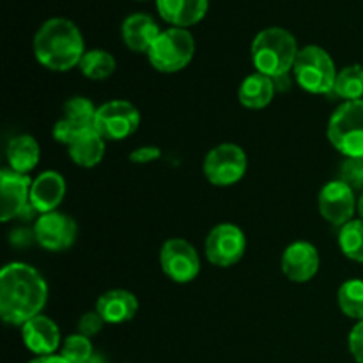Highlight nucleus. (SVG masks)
<instances>
[{
	"label": "nucleus",
	"mask_w": 363,
	"mask_h": 363,
	"mask_svg": "<svg viewBox=\"0 0 363 363\" xmlns=\"http://www.w3.org/2000/svg\"><path fill=\"white\" fill-rule=\"evenodd\" d=\"M60 354L69 363H89L92 358V342L89 337L77 333L69 335L62 344Z\"/></svg>",
	"instance_id": "28"
},
{
	"label": "nucleus",
	"mask_w": 363,
	"mask_h": 363,
	"mask_svg": "<svg viewBox=\"0 0 363 363\" xmlns=\"http://www.w3.org/2000/svg\"><path fill=\"white\" fill-rule=\"evenodd\" d=\"M78 236V227L71 216L60 211L39 215L34 223V240L50 252L67 250Z\"/></svg>",
	"instance_id": "11"
},
{
	"label": "nucleus",
	"mask_w": 363,
	"mask_h": 363,
	"mask_svg": "<svg viewBox=\"0 0 363 363\" xmlns=\"http://www.w3.org/2000/svg\"><path fill=\"white\" fill-rule=\"evenodd\" d=\"M116 67L117 62L112 53L101 48L87 50L78 64L80 73L89 80H106L108 77H112Z\"/></svg>",
	"instance_id": "24"
},
{
	"label": "nucleus",
	"mask_w": 363,
	"mask_h": 363,
	"mask_svg": "<svg viewBox=\"0 0 363 363\" xmlns=\"http://www.w3.org/2000/svg\"><path fill=\"white\" fill-rule=\"evenodd\" d=\"M275 92V80L255 71L241 82L240 89H238V99L245 108L261 110L273 101Z\"/></svg>",
	"instance_id": "21"
},
{
	"label": "nucleus",
	"mask_w": 363,
	"mask_h": 363,
	"mask_svg": "<svg viewBox=\"0 0 363 363\" xmlns=\"http://www.w3.org/2000/svg\"><path fill=\"white\" fill-rule=\"evenodd\" d=\"M105 138L96 131V128L91 130H84L73 138L67 151H69V158L77 163L78 167L84 169H92L98 165L105 156Z\"/></svg>",
	"instance_id": "20"
},
{
	"label": "nucleus",
	"mask_w": 363,
	"mask_h": 363,
	"mask_svg": "<svg viewBox=\"0 0 363 363\" xmlns=\"http://www.w3.org/2000/svg\"><path fill=\"white\" fill-rule=\"evenodd\" d=\"M52 135L53 138H55V142H59V144H64V145H69L78 133L66 123V121L62 119V117H60V119L53 124Z\"/></svg>",
	"instance_id": "33"
},
{
	"label": "nucleus",
	"mask_w": 363,
	"mask_h": 363,
	"mask_svg": "<svg viewBox=\"0 0 363 363\" xmlns=\"http://www.w3.org/2000/svg\"><path fill=\"white\" fill-rule=\"evenodd\" d=\"M66 195V181L55 170L39 174L30 186V206L38 215L57 211Z\"/></svg>",
	"instance_id": "16"
},
{
	"label": "nucleus",
	"mask_w": 363,
	"mask_h": 363,
	"mask_svg": "<svg viewBox=\"0 0 363 363\" xmlns=\"http://www.w3.org/2000/svg\"><path fill=\"white\" fill-rule=\"evenodd\" d=\"M337 303L344 315L363 321V280H346L337 291Z\"/></svg>",
	"instance_id": "26"
},
{
	"label": "nucleus",
	"mask_w": 363,
	"mask_h": 363,
	"mask_svg": "<svg viewBox=\"0 0 363 363\" xmlns=\"http://www.w3.org/2000/svg\"><path fill=\"white\" fill-rule=\"evenodd\" d=\"M103 325H105V321H103V318L98 312H87V314L82 315L80 321H78V333H82V335L91 339V337L98 335V333L101 332Z\"/></svg>",
	"instance_id": "30"
},
{
	"label": "nucleus",
	"mask_w": 363,
	"mask_h": 363,
	"mask_svg": "<svg viewBox=\"0 0 363 363\" xmlns=\"http://www.w3.org/2000/svg\"><path fill=\"white\" fill-rule=\"evenodd\" d=\"M21 339L35 357L55 354L60 346V330L53 319L39 314L21 326Z\"/></svg>",
	"instance_id": "15"
},
{
	"label": "nucleus",
	"mask_w": 363,
	"mask_h": 363,
	"mask_svg": "<svg viewBox=\"0 0 363 363\" xmlns=\"http://www.w3.org/2000/svg\"><path fill=\"white\" fill-rule=\"evenodd\" d=\"M340 181L353 188L363 190V158H346L340 169Z\"/></svg>",
	"instance_id": "29"
},
{
	"label": "nucleus",
	"mask_w": 363,
	"mask_h": 363,
	"mask_svg": "<svg viewBox=\"0 0 363 363\" xmlns=\"http://www.w3.org/2000/svg\"><path fill=\"white\" fill-rule=\"evenodd\" d=\"M84 53V35L67 18H50L34 35L35 59L43 67L55 73L78 67Z\"/></svg>",
	"instance_id": "2"
},
{
	"label": "nucleus",
	"mask_w": 363,
	"mask_h": 363,
	"mask_svg": "<svg viewBox=\"0 0 363 363\" xmlns=\"http://www.w3.org/2000/svg\"><path fill=\"white\" fill-rule=\"evenodd\" d=\"M195 53V39L188 28L170 27L152 43L147 52L151 66L160 73H177L191 62Z\"/></svg>",
	"instance_id": "6"
},
{
	"label": "nucleus",
	"mask_w": 363,
	"mask_h": 363,
	"mask_svg": "<svg viewBox=\"0 0 363 363\" xmlns=\"http://www.w3.org/2000/svg\"><path fill=\"white\" fill-rule=\"evenodd\" d=\"M140 126V112L126 99H112L98 106L94 128L105 140L119 142L131 137Z\"/></svg>",
	"instance_id": "8"
},
{
	"label": "nucleus",
	"mask_w": 363,
	"mask_h": 363,
	"mask_svg": "<svg viewBox=\"0 0 363 363\" xmlns=\"http://www.w3.org/2000/svg\"><path fill=\"white\" fill-rule=\"evenodd\" d=\"M209 0H156L163 21L177 28H188L204 20Z\"/></svg>",
	"instance_id": "19"
},
{
	"label": "nucleus",
	"mask_w": 363,
	"mask_h": 363,
	"mask_svg": "<svg viewBox=\"0 0 363 363\" xmlns=\"http://www.w3.org/2000/svg\"><path fill=\"white\" fill-rule=\"evenodd\" d=\"M163 273L176 284H190L201 273V257L190 241L170 238L160 250Z\"/></svg>",
	"instance_id": "9"
},
{
	"label": "nucleus",
	"mask_w": 363,
	"mask_h": 363,
	"mask_svg": "<svg viewBox=\"0 0 363 363\" xmlns=\"http://www.w3.org/2000/svg\"><path fill=\"white\" fill-rule=\"evenodd\" d=\"M30 177L18 174L9 167L0 172V220H9L21 216L30 206Z\"/></svg>",
	"instance_id": "13"
},
{
	"label": "nucleus",
	"mask_w": 363,
	"mask_h": 363,
	"mask_svg": "<svg viewBox=\"0 0 363 363\" xmlns=\"http://www.w3.org/2000/svg\"><path fill=\"white\" fill-rule=\"evenodd\" d=\"M96 112H98V108H96L91 99L84 98V96H74V98H69L64 103L62 119L77 133H80V131L94 128Z\"/></svg>",
	"instance_id": "23"
},
{
	"label": "nucleus",
	"mask_w": 363,
	"mask_h": 363,
	"mask_svg": "<svg viewBox=\"0 0 363 363\" xmlns=\"http://www.w3.org/2000/svg\"><path fill=\"white\" fill-rule=\"evenodd\" d=\"M162 34V28L156 23L155 18L145 13H135L124 18L121 35L123 43L137 53H147L151 50L152 43Z\"/></svg>",
	"instance_id": "18"
},
{
	"label": "nucleus",
	"mask_w": 363,
	"mask_h": 363,
	"mask_svg": "<svg viewBox=\"0 0 363 363\" xmlns=\"http://www.w3.org/2000/svg\"><path fill=\"white\" fill-rule=\"evenodd\" d=\"M347 344H350L351 357L357 363H363V321H358V325L353 326Z\"/></svg>",
	"instance_id": "31"
},
{
	"label": "nucleus",
	"mask_w": 363,
	"mask_h": 363,
	"mask_svg": "<svg viewBox=\"0 0 363 363\" xmlns=\"http://www.w3.org/2000/svg\"><path fill=\"white\" fill-rule=\"evenodd\" d=\"M358 213H360V218L363 220V194H362V197L358 199Z\"/></svg>",
	"instance_id": "35"
},
{
	"label": "nucleus",
	"mask_w": 363,
	"mask_h": 363,
	"mask_svg": "<svg viewBox=\"0 0 363 363\" xmlns=\"http://www.w3.org/2000/svg\"><path fill=\"white\" fill-rule=\"evenodd\" d=\"M328 140L346 158H363V99L344 101L326 128Z\"/></svg>",
	"instance_id": "5"
},
{
	"label": "nucleus",
	"mask_w": 363,
	"mask_h": 363,
	"mask_svg": "<svg viewBox=\"0 0 363 363\" xmlns=\"http://www.w3.org/2000/svg\"><path fill=\"white\" fill-rule=\"evenodd\" d=\"M204 176L213 186H233L240 183L248 169V158L238 144H220L213 147L204 158Z\"/></svg>",
	"instance_id": "7"
},
{
	"label": "nucleus",
	"mask_w": 363,
	"mask_h": 363,
	"mask_svg": "<svg viewBox=\"0 0 363 363\" xmlns=\"http://www.w3.org/2000/svg\"><path fill=\"white\" fill-rule=\"evenodd\" d=\"M94 311L106 325H123L137 315L138 300L126 289H110L98 298Z\"/></svg>",
	"instance_id": "17"
},
{
	"label": "nucleus",
	"mask_w": 363,
	"mask_h": 363,
	"mask_svg": "<svg viewBox=\"0 0 363 363\" xmlns=\"http://www.w3.org/2000/svg\"><path fill=\"white\" fill-rule=\"evenodd\" d=\"M160 156H162V149L160 147H156V145H142V147L133 149L130 152V162L144 165V163H151L155 160H160Z\"/></svg>",
	"instance_id": "32"
},
{
	"label": "nucleus",
	"mask_w": 363,
	"mask_h": 363,
	"mask_svg": "<svg viewBox=\"0 0 363 363\" xmlns=\"http://www.w3.org/2000/svg\"><path fill=\"white\" fill-rule=\"evenodd\" d=\"M6 155L11 170L28 176V172L38 167L39 158H41V147L32 135H18L9 140Z\"/></svg>",
	"instance_id": "22"
},
{
	"label": "nucleus",
	"mask_w": 363,
	"mask_h": 363,
	"mask_svg": "<svg viewBox=\"0 0 363 363\" xmlns=\"http://www.w3.org/2000/svg\"><path fill=\"white\" fill-rule=\"evenodd\" d=\"M293 74L303 91L311 94H332L339 71L325 48L307 45L298 52Z\"/></svg>",
	"instance_id": "4"
},
{
	"label": "nucleus",
	"mask_w": 363,
	"mask_h": 363,
	"mask_svg": "<svg viewBox=\"0 0 363 363\" xmlns=\"http://www.w3.org/2000/svg\"><path fill=\"white\" fill-rule=\"evenodd\" d=\"M28 363H69L62 354H46V357H35Z\"/></svg>",
	"instance_id": "34"
},
{
	"label": "nucleus",
	"mask_w": 363,
	"mask_h": 363,
	"mask_svg": "<svg viewBox=\"0 0 363 363\" xmlns=\"http://www.w3.org/2000/svg\"><path fill=\"white\" fill-rule=\"evenodd\" d=\"M206 257L218 268H230L241 261L247 250L245 233L234 223H218L206 238Z\"/></svg>",
	"instance_id": "10"
},
{
	"label": "nucleus",
	"mask_w": 363,
	"mask_h": 363,
	"mask_svg": "<svg viewBox=\"0 0 363 363\" xmlns=\"http://www.w3.org/2000/svg\"><path fill=\"white\" fill-rule=\"evenodd\" d=\"M339 247L347 259L363 262V220H351L340 227Z\"/></svg>",
	"instance_id": "27"
},
{
	"label": "nucleus",
	"mask_w": 363,
	"mask_h": 363,
	"mask_svg": "<svg viewBox=\"0 0 363 363\" xmlns=\"http://www.w3.org/2000/svg\"><path fill=\"white\" fill-rule=\"evenodd\" d=\"M300 48L298 41L287 28L268 27L259 32L250 46L252 64L257 73L282 78L293 71Z\"/></svg>",
	"instance_id": "3"
},
{
	"label": "nucleus",
	"mask_w": 363,
	"mask_h": 363,
	"mask_svg": "<svg viewBox=\"0 0 363 363\" xmlns=\"http://www.w3.org/2000/svg\"><path fill=\"white\" fill-rule=\"evenodd\" d=\"M318 204L323 218L332 223V225L339 227L351 222L354 211L358 209V202L354 199V190L340 179L330 181V183H326L321 188Z\"/></svg>",
	"instance_id": "12"
},
{
	"label": "nucleus",
	"mask_w": 363,
	"mask_h": 363,
	"mask_svg": "<svg viewBox=\"0 0 363 363\" xmlns=\"http://www.w3.org/2000/svg\"><path fill=\"white\" fill-rule=\"evenodd\" d=\"M321 259L318 248L308 241H294L282 254V273L294 284H305L314 279Z\"/></svg>",
	"instance_id": "14"
},
{
	"label": "nucleus",
	"mask_w": 363,
	"mask_h": 363,
	"mask_svg": "<svg viewBox=\"0 0 363 363\" xmlns=\"http://www.w3.org/2000/svg\"><path fill=\"white\" fill-rule=\"evenodd\" d=\"M333 94L342 98L344 101H360L363 99V66L351 64L342 67L337 74Z\"/></svg>",
	"instance_id": "25"
},
{
	"label": "nucleus",
	"mask_w": 363,
	"mask_h": 363,
	"mask_svg": "<svg viewBox=\"0 0 363 363\" xmlns=\"http://www.w3.org/2000/svg\"><path fill=\"white\" fill-rule=\"evenodd\" d=\"M48 286L41 273L25 262H9L0 272V315L11 326H23L41 314Z\"/></svg>",
	"instance_id": "1"
}]
</instances>
